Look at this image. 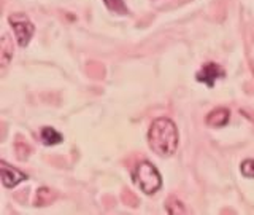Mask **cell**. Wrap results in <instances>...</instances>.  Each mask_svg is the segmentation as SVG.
Here are the masks:
<instances>
[{"label": "cell", "mask_w": 254, "mask_h": 215, "mask_svg": "<svg viewBox=\"0 0 254 215\" xmlns=\"http://www.w3.org/2000/svg\"><path fill=\"white\" fill-rule=\"evenodd\" d=\"M40 137H42V142L45 145H58V143L62 142V135L61 132H58L54 127L45 126L42 131H40Z\"/></svg>", "instance_id": "cell-7"}, {"label": "cell", "mask_w": 254, "mask_h": 215, "mask_svg": "<svg viewBox=\"0 0 254 215\" xmlns=\"http://www.w3.org/2000/svg\"><path fill=\"white\" fill-rule=\"evenodd\" d=\"M240 171L246 179H254V159H245L240 166Z\"/></svg>", "instance_id": "cell-10"}, {"label": "cell", "mask_w": 254, "mask_h": 215, "mask_svg": "<svg viewBox=\"0 0 254 215\" xmlns=\"http://www.w3.org/2000/svg\"><path fill=\"white\" fill-rule=\"evenodd\" d=\"M229 119H230V111L224 107H219L216 110H211L206 115V124L213 127H222L229 123Z\"/></svg>", "instance_id": "cell-6"}, {"label": "cell", "mask_w": 254, "mask_h": 215, "mask_svg": "<svg viewBox=\"0 0 254 215\" xmlns=\"http://www.w3.org/2000/svg\"><path fill=\"white\" fill-rule=\"evenodd\" d=\"M0 174H2L3 187H6V188H13V187L19 185L21 182H24L27 179L26 174H22L19 169H16V167L6 164L5 161L0 163Z\"/></svg>", "instance_id": "cell-4"}, {"label": "cell", "mask_w": 254, "mask_h": 215, "mask_svg": "<svg viewBox=\"0 0 254 215\" xmlns=\"http://www.w3.org/2000/svg\"><path fill=\"white\" fill-rule=\"evenodd\" d=\"M103 2H105V5L110 8L111 11L119 13V14H126L127 13V6H126V3L123 2V0H103Z\"/></svg>", "instance_id": "cell-9"}, {"label": "cell", "mask_w": 254, "mask_h": 215, "mask_svg": "<svg viewBox=\"0 0 254 215\" xmlns=\"http://www.w3.org/2000/svg\"><path fill=\"white\" fill-rule=\"evenodd\" d=\"M133 183L145 195H154L162 187V177L154 164L149 161H140L132 171Z\"/></svg>", "instance_id": "cell-2"}, {"label": "cell", "mask_w": 254, "mask_h": 215, "mask_svg": "<svg viewBox=\"0 0 254 215\" xmlns=\"http://www.w3.org/2000/svg\"><path fill=\"white\" fill-rule=\"evenodd\" d=\"M11 24V29L14 32V37H16V42H18L19 46H27L32 35H34L35 32V27L34 24L29 21L27 16L24 14H11L10 18H8Z\"/></svg>", "instance_id": "cell-3"}, {"label": "cell", "mask_w": 254, "mask_h": 215, "mask_svg": "<svg viewBox=\"0 0 254 215\" xmlns=\"http://www.w3.org/2000/svg\"><path fill=\"white\" fill-rule=\"evenodd\" d=\"M180 134L170 118H157L148 129V145L157 156H172L178 148Z\"/></svg>", "instance_id": "cell-1"}, {"label": "cell", "mask_w": 254, "mask_h": 215, "mask_svg": "<svg viewBox=\"0 0 254 215\" xmlns=\"http://www.w3.org/2000/svg\"><path fill=\"white\" fill-rule=\"evenodd\" d=\"M224 77V70H222L218 64L214 62H206L197 74V80L200 83H205L206 86H213L218 78Z\"/></svg>", "instance_id": "cell-5"}, {"label": "cell", "mask_w": 254, "mask_h": 215, "mask_svg": "<svg viewBox=\"0 0 254 215\" xmlns=\"http://www.w3.org/2000/svg\"><path fill=\"white\" fill-rule=\"evenodd\" d=\"M13 58V45L10 43V38L3 35L2 38V66H8V62Z\"/></svg>", "instance_id": "cell-8"}]
</instances>
